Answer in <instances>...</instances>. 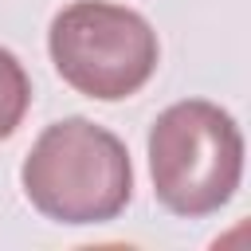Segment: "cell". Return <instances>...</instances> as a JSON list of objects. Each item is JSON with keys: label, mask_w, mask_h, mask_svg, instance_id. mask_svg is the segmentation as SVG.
Listing matches in <instances>:
<instances>
[{"label": "cell", "mask_w": 251, "mask_h": 251, "mask_svg": "<svg viewBox=\"0 0 251 251\" xmlns=\"http://www.w3.org/2000/svg\"><path fill=\"white\" fill-rule=\"evenodd\" d=\"M47 51L67 86L98 102H122L137 94L161 59L153 24L106 0H75L67 4L47 31Z\"/></svg>", "instance_id": "cell-3"}, {"label": "cell", "mask_w": 251, "mask_h": 251, "mask_svg": "<svg viewBox=\"0 0 251 251\" xmlns=\"http://www.w3.org/2000/svg\"><path fill=\"white\" fill-rule=\"evenodd\" d=\"M20 184L55 224H106L133 196V165L118 133L90 118H63L35 137Z\"/></svg>", "instance_id": "cell-1"}, {"label": "cell", "mask_w": 251, "mask_h": 251, "mask_svg": "<svg viewBox=\"0 0 251 251\" xmlns=\"http://www.w3.org/2000/svg\"><path fill=\"white\" fill-rule=\"evenodd\" d=\"M27 106H31L27 71L8 47H0V141L16 133V126L24 122Z\"/></svg>", "instance_id": "cell-4"}, {"label": "cell", "mask_w": 251, "mask_h": 251, "mask_svg": "<svg viewBox=\"0 0 251 251\" xmlns=\"http://www.w3.org/2000/svg\"><path fill=\"white\" fill-rule=\"evenodd\" d=\"M153 192L173 216L220 212L243 176V137L227 110L204 98L173 102L149 129Z\"/></svg>", "instance_id": "cell-2"}]
</instances>
